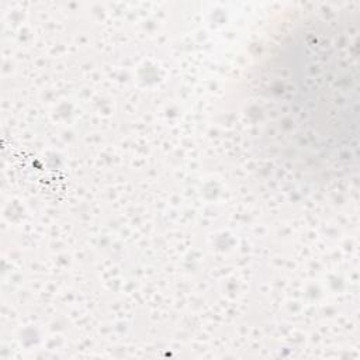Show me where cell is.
Here are the masks:
<instances>
[{"mask_svg": "<svg viewBox=\"0 0 360 360\" xmlns=\"http://www.w3.org/2000/svg\"><path fill=\"white\" fill-rule=\"evenodd\" d=\"M309 24L300 28L285 44V53L274 60L277 75L271 77L264 101L284 115L287 135L297 139L298 158L316 163L349 156V91L350 39L346 24Z\"/></svg>", "mask_w": 360, "mask_h": 360, "instance_id": "cell-1", "label": "cell"}]
</instances>
